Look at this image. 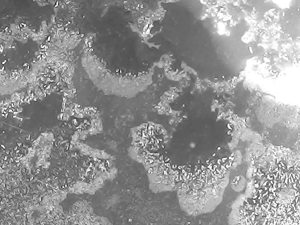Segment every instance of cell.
<instances>
[{"label":"cell","mask_w":300,"mask_h":225,"mask_svg":"<svg viewBox=\"0 0 300 225\" xmlns=\"http://www.w3.org/2000/svg\"><path fill=\"white\" fill-rule=\"evenodd\" d=\"M178 191L181 206L189 215L213 212L222 202L229 181L227 173L193 175L186 178Z\"/></svg>","instance_id":"1"}]
</instances>
